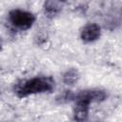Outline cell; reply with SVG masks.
Returning a JSON list of instances; mask_svg holds the SVG:
<instances>
[{"mask_svg":"<svg viewBox=\"0 0 122 122\" xmlns=\"http://www.w3.org/2000/svg\"><path fill=\"white\" fill-rule=\"evenodd\" d=\"M54 85V79L51 76H35L16 83L13 91L17 97L25 98L37 93L51 92Z\"/></svg>","mask_w":122,"mask_h":122,"instance_id":"6da1fadb","label":"cell"},{"mask_svg":"<svg viewBox=\"0 0 122 122\" xmlns=\"http://www.w3.org/2000/svg\"><path fill=\"white\" fill-rule=\"evenodd\" d=\"M8 20L14 29L20 30H26L30 29L34 24L35 15L28 10L14 9L9 12Z\"/></svg>","mask_w":122,"mask_h":122,"instance_id":"7a4b0ae2","label":"cell"},{"mask_svg":"<svg viewBox=\"0 0 122 122\" xmlns=\"http://www.w3.org/2000/svg\"><path fill=\"white\" fill-rule=\"evenodd\" d=\"M107 92L103 90L92 89V90H85L80 91L75 93L74 101L75 102H83L91 105V103H98L102 102L107 98Z\"/></svg>","mask_w":122,"mask_h":122,"instance_id":"3957f363","label":"cell"},{"mask_svg":"<svg viewBox=\"0 0 122 122\" xmlns=\"http://www.w3.org/2000/svg\"><path fill=\"white\" fill-rule=\"evenodd\" d=\"M101 36V28L95 23L85 25L80 31V38L85 43H92L98 40Z\"/></svg>","mask_w":122,"mask_h":122,"instance_id":"277c9868","label":"cell"},{"mask_svg":"<svg viewBox=\"0 0 122 122\" xmlns=\"http://www.w3.org/2000/svg\"><path fill=\"white\" fill-rule=\"evenodd\" d=\"M64 2L62 1H56V0H49V1H45L44 5H43V10H44V13L46 15V17L51 19L54 18L55 16H57L63 7H64Z\"/></svg>","mask_w":122,"mask_h":122,"instance_id":"5b68a950","label":"cell"},{"mask_svg":"<svg viewBox=\"0 0 122 122\" xmlns=\"http://www.w3.org/2000/svg\"><path fill=\"white\" fill-rule=\"evenodd\" d=\"M90 105L83 102H75L73 108V118L76 122H86L89 118Z\"/></svg>","mask_w":122,"mask_h":122,"instance_id":"8992f818","label":"cell"},{"mask_svg":"<svg viewBox=\"0 0 122 122\" xmlns=\"http://www.w3.org/2000/svg\"><path fill=\"white\" fill-rule=\"evenodd\" d=\"M80 78V72L77 69L75 68H71L68 69L62 75V80L66 85L69 86H72L75 83L78 82Z\"/></svg>","mask_w":122,"mask_h":122,"instance_id":"52a82bcc","label":"cell"},{"mask_svg":"<svg viewBox=\"0 0 122 122\" xmlns=\"http://www.w3.org/2000/svg\"><path fill=\"white\" fill-rule=\"evenodd\" d=\"M74 96H75V93H73L71 91H64L62 93H60L56 97V101L61 104L67 103V102L74 100Z\"/></svg>","mask_w":122,"mask_h":122,"instance_id":"ba28073f","label":"cell"}]
</instances>
